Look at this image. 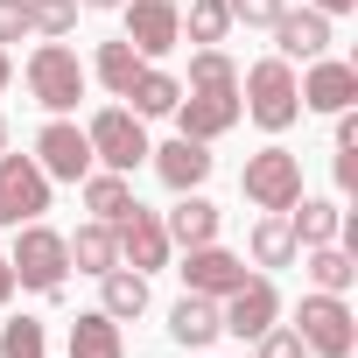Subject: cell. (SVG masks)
I'll return each mask as SVG.
<instances>
[{
	"instance_id": "cell-1",
	"label": "cell",
	"mask_w": 358,
	"mask_h": 358,
	"mask_svg": "<svg viewBox=\"0 0 358 358\" xmlns=\"http://www.w3.org/2000/svg\"><path fill=\"white\" fill-rule=\"evenodd\" d=\"M239 113L260 127V134H288L295 120H302V92H295V64L288 57H260V64H246L239 71Z\"/></svg>"
},
{
	"instance_id": "cell-2",
	"label": "cell",
	"mask_w": 358,
	"mask_h": 358,
	"mask_svg": "<svg viewBox=\"0 0 358 358\" xmlns=\"http://www.w3.org/2000/svg\"><path fill=\"white\" fill-rule=\"evenodd\" d=\"M8 267H15V288H29V295H64V281H71V246H64L57 225L29 218V225H15Z\"/></svg>"
},
{
	"instance_id": "cell-3",
	"label": "cell",
	"mask_w": 358,
	"mask_h": 358,
	"mask_svg": "<svg viewBox=\"0 0 358 358\" xmlns=\"http://www.w3.org/2000/svg\"><path fill=\"white\" fill-rule=\"evenodd\" d=\"M22 78H29V99H36L43 113H78V99H85V85H92L71 43H36L29 64H22Z\"/></svg>"
},
{
	"instance_id": "cell-4",
	"label": "cell",
	"mask_w": 358,
	"mask_h": 358,
	"mask_svg": "<svg viewBox=\"0 0 358 358\" xmlns=\"http://www.w3.org/2000/svg\"><path fill=\"white\" fill-rule=\"evenodd\" d=\"M295 337H302V351H309V358H351V351H358V316H351V302H344V295L309 288V295H302V309H295Z\"/></svg>"
},
{
	"instance_id": "cell-5",
	"label": "cell",
	"mask_w": 358,
	"mask_h": 358,
	"mask_svg": "<svg viewBox=\"0 0 358 358\" xmlns=\"http://www.w3.org/2000/svg\"><path fill=\"white\" fill-rule=\"evenodd\" d=\"M85 141H92V162L99 169H120V176H134L141 162H148V120H134L127 106H99L92 120H85Z\"/></svg>"
},
{
	"instance_id": "cell-6",
	"label": "cell",
	"mask_w": 358,
	"mask_h": 358,
	"mask_svg": "<svg viewBox=\"0 0 358 358\" xmlns=\"http://www.w3.org/2000/svg\"><path fill=\"white\" fill-rule=\"evenodd\" d=\"M239 190H246V204H253V211H288V204L302 197V155H288L281 141H267L260 155H246Z\"/></svg>"
},
{
	"instance_id": "cell-7",
	"label": "cell",
	"mask_w": 358,
	"mask_h": 358,
	"mask_svg": "<svg viewBox=\"0 0 358 358\" xmlns=\"http://www.w3.org/2000/svg\"><path fill=\"white\" fill-rule=\"evenodd\" d=\"M36 169L50 176V183H85V176L99 169V162H92V141H85V127H78L71 113H50V120H43V134H36Z\"/></svg>"
},
{
	"instance_id": "cell-8",
	"label": "cell",
	"mask_w": 358,
	"mask_h": 358,
	"mask_svg": "<svg viewBox=\"0 0 358 358\" xmlns=\"http://www.w3.org/2000/svg\"><path fill=\"white\" fill-rule=\"evenodd\" d=\"M50 176L36 169V155H0V225H29V218H43L50 211Z\"/></svg>"
},
{
	"instance_id": "cell-9",
	"label": "cell",
	"mask_w": 358,
	"mask_h": 358,
	"mask_svg": "<svg viewBox=\"0 0 358 358\" xmlns=\"http://www.w3.org/2000/svg\"><path fill=\"white\" fill-rule=\"evenodd\" d=\"M113 246H120V267H134V274H162V267L176 260L169 225H162V211H148V204H134V211L113 225Z\"/></svg>"
},
{
	"instance_id": "cell-10",
	"label": "cell",
	"mask_w": 358,
	"mask_h": 358,
	"mask_svg": "<svg viewBox=\"0 0 358 358\" xmlns=\"http://www.w3.org/2000/svg\"><path fill=\"white\" fill-rule=\"evenodd\" d=\"M120 22H127V43L148 64H162L183 43V8H176V0H120Z\"/></svg>"
},
{
	"instance_id": "cell-11",
	"label": "cell",
	"mask_w": 358,
	"mask_h": 358,
	"mask_svg": "<svg viewBox=\"0 0 358 358\" xmlns=\"http://www.w3.org/2000/svg\"><path fill=\"white\" fill-rule=\"evenodd\" d=\"M176 274H183V288L190 295H211V302H225L253 267H246V253H232V246H183V260H176Z\"/></svg>"
},
{
	"instance_id": "cell-12",
	"label": "cell",
	"mask_w": 358,
	"mask_h": 358,
	"mask_svg": "<svg viewBox=\"0 0 358 358\" xmlns=\"http://www.w3.org/2000/svg\"><path fill=\"white\" fill-rule=\"evenodd\" d=\"M218 323H225L239 344H253L267 323H281V288H274L267 274H246V281H239V288L218 302Z\"/></svg>"
},
{
	"instance_id": "cell-13",
	"label": "cell",
	"mask_w": 358,
	"mask_h": 358,
	"mask_svg": "<svg viewBox=\"0 0 358 358\" xmlns=\"http://www.w3.org/2000/svg\"><path fill=\"white\" fill-rule=\"evenodd\" d=\"M295 92H302V113H351V106H358V64L316 57V64L295 78Z\"/></svg>"
},
{
	"instance_id": "cell-14",
	"label": "cell",
	"mask_w": 358,
	"mask_h": 358,
	"mask_svg": "<svg viewBox=\"0 0 358 358\" xmlns=\"http://www.w3.org/2000/svg\"><path fill=\"white\" fill-rule=\"evenodd\" d=\"M169 120H176V134H190V141H225L246 113H239V92H183Z\"/></svg>"
},
{
	"instance_id": "cell-15",
	"label": "cell",
	"mask_w": 358,
	"mask_h": 358,
	"mask_svg": "<svg viewBox=\"0 0 358 358\" xmlns=\"http://www.w3.org/2000/svg\"><path fill=\"white\" fill-rule=\"evenodd\" d=\"M148 162H155V176H162V183H169L176 197L211 183V141H190V134H176V141L148 148Z\"/></svg>"
},
{
	"instance_id": "cell-16",
	"label": "cell",
	"mask_w": 358,
	"mask_h": 358,
	"mask_svg": "<svg viewBox=\"0 0 358 358\" xmlns=\"http://www.w3.org/2000/svg\"><path fill=\"white\" fill-rule=\"evenodd\" d=\"M274 57H288V64L330 57V15H316V8H281V22H274Z\"/></svg>"
},
{
	"instance_id": "cell-17",
	"label": "cell",
	"mask_w": 358,
	"mask_h": 358,
	"mask_svg": "<svg viewBox=\"0 0 358 358\" xmlns=\"http://www.w3.org/2000/svg\"><path fill=\"white\" fill-rule=\"evenodd\" d=\"M162 225H169V246L183 253V246H211V239H218V225H225V211H218L204 190H183V197L162 211Z\"/></svg>"
},
{
	"instance_id": "cell-18",
	"label": "cell",
	"mask_w": 358,
	"mask_h": 358,
	"mask_svg": "<svg viewBox=\"0 0 358 358\" xmlns=\"http://www.w3.org/2000/svg\"><path fill=\"white\" fill-rule=\"evenodd\" d=\"M78 197H85V211L99 218V225H120L141 197H134V176H120V169H92L85 183H78Z\"/></svg>"
},
{
	"instance_id": "cell-19",
	"label": "cell",
	"mask_w": 358,
	"mask_h": 358,
	"mask_svg": "<svg viewBox=\"0 0 358 358\" xmlns=\"http://www.w3.org/2000/svg\"><path fill=\"white\" fill-rule=\"evenodd\" d=\"M281 218H288L295 246H330V239L344 232V204H337V197H295Z\"/></svg>"
},
{
	"instance_id": "cell-20",
	"label": "cell",
	"mask_w": 358,
	"mask_h": 358,
	"mask_svg": "<svg viewBox=\"0 0 358 358\" xmlns=\"http://www.w3.org/2000/svg\"><path fill=\"white\" fill-rule=\"evenodd\" d=\"M127 113L134 120H169L176 113V99H183V78H176V71H162V64H141V78L127 85Z\"/></svg>"
},
{
	"instance_id": "cell-21",
	"label": "cell",
	"mask_w": 358,
	"mask_h": 358,
	"mask_svg": "<svg viewBox=\"0 0 358 358\" xmlns=\"http://www.w3.org/2000/svg\"><path fill=\"white\" fill-rule=\"evenodd\" d=\"M295 260H302L309 288H323V295H351V281H358V253H344L337 239L330 246H302Z\"/></svg>"
},
{
	"instance_id": "cell-22",
	"label": "cell",
	"mask_w": 358,
	"mask_h": 358,
	"mask_svg": "<svg viewBox=\"0 0 358 358\" xmlns=\"http://www.w3.org/2000/svg\"><path fill=\"white\" fill-rule=\"evenodd\" d=\"M99 309H106L113 323L148 316V274H134V267H106V274H99Z\"/></svg>"
},
{
	"instance_id": "cell-23",
	"label": "cell",
	"mask_w": 358,
	"mask_h": 358,
	"mask_svg": "<svg viewBox=\"0 0 358 358\" xmlns=\"http://www.w3.org/2000/svg\"><path fill=\"white\" fill-rule=\"evenodd\" d=\"M71 358H127V337L106 309H78L71 316Z\"/></svg>"
},
{
	"instance_id": "cell-24",
	"label": "cell",
	"mask_w": 358,
	"mask_h": 358,
	"mask_svg": "<svg viewBox=\"0 0 358 358\" xmlns=\"http://www.w3.org/2000/svg\"><path fill=\"white\" fill-rule=\"evenodd\" d=\"M218 330H225V323H218V302H211V295H190V288H183V302L169 309V337H176V344H190V351H204V344H211Z\"/></svg>"
},
{
	"instance_id": "cell-25",
	"label": "cell",
	"mask_w": 358,
	"mask_h": 358,
	"mask_svg": "<svg viewBox=\"0 0 358 358\" xmlns=\"http://www.w3.org/2000/svg\"><path fill=\"white\" fill-rule=\"evenodd\" d=\"M246 253H253V267H295V232H288V218L281 211H260L253 218V232H246Z\"/></svg>"
},
{
	"instance_id": "cell-26",
	"label": "cell",
	"mask_w": 358,
	"mask_h": 358,
	"mask_svg": "<svg viewBox=\"0 0 358 358\" xmlns=\"http://www.w3.org/2000/svg\"><path fill=\"white\" fill-rule=\"evenodd\" d=\"M64 246H71V267L78 274H106V267H120V246H113V225H99V218H85L78 232H64Z\"/></svg>"
},
{
	"instance_id": "cell-27",
	"label": "cell",
	"mask_w": 358,
	"mask_h": 358,
	"mask_svg": "<svg viewBox=\"0 0 358 358\" xmlns=\"http://www.w3.org/2000/svg\"><path fill=\"white\" fill-rule=\"evenodd\" d=\"M141 64H148V57H141V50H134V43L120 36V43H99V57L85 64V78H99V85H106L113 99H127V85L141 78Z\"/></svg>"
},
{
	"instance_id": "cell-28",
	"label": "cell",
	"mask_w": 358,
	"mask_h": 358,
	"mask_svg": "<svg viewBox=\"0 0 358 358\" xmlns=\"http://www.w3.org/2000/svg\"><path fill=\"white\" fill-rule=\"evenodd\" d=\"M183 92H239V64H232V50H225V43L197 50V57H190V78H183Z\"/></svg>"
},
{
	"instance_id": "cell-29",
	"label": "cell",
	"mask_w": 358,
	"mask_h": 358,
	"mask_svg": "<svg viewBox=\"0 0 358 358\" xmlns=\"http://www.w3.org/2000/svg\"><path fill=\"white\" fill-rule=\"evenodd\" d=\"M183 36H190L197 50L225 43V36H232V8H225V0H190V8H183Z\"/></svg>"
},
{
	"instance_id": "cell-30",
	"label": "cell",
	"mask_w": 358,
	"mask_h": 358,
	"mask_svg": "<svg viewBox=\"0 0 358 358\" xmlns=\"http://www.w3.org/2000/svg\"><path fill=\"white\" fill-rule=\"evenodd\" d=\"M78 29V0H29V36L36 43H64Z\"/></svg>"
},
{
	"instance_id": "cell-31",
	"label": "cell",
	"mask_w": 358,
	"mask_h": 358,
	"mask_svg": "<svg viewBox=\"0 0 358 358\" xmlns=\"http://www.w3.org/2000/svg\"><path fill=\"white\" fill-rule=\"evenodd\" d=\"M0 358H50V330H43L36 316L0 323Z\"/></svg>"
},
{
	"instance_id": "cell-32",
	"label": "cell",
	"mask_w": 358,
	"mask_h": 358,
	"mask_svg": "<svg viewBox=\"0 0 358 358\" xmlns=\"http://www.w3.org/2000/svg\"><path fill=\"white\" fill-rule=\"evenodd\" d=\"M253 351H260V358H309L302 337H295V323H267V330L253 337Z\"/></svg>"
},
{
	"instance_id": "cell-33",
	"label": "cell",
	"mask_w": 358,
	"mask_h": 358,
	"mask_svg": "<svg viewBox=\"0 0 358 358\" xmlns=\"http://www.w3.org/2000/svg\"><path fill=\"white\" fill-rule=\"evenodd\" d=\"M225 8H232V29H239V22H246V29H274L288 0H225Z\"/></svg>"
},
{
	"instance_id": "cell-34",
	"label": "cell",
	"mask_w": 358,
	"mask_h": 358,
	"mask_svg": "<svg viewBox=\"0 0 358 358\" xmlns=\"http://www.w3.org/2000/svg\"><path fill=\"white\" fill-rule=\"evenodd\" d=\"M29 36V0H0V50Z\"/></svg>"
},
{
	"instance_id": "cell-35",
	"label": "cell",
	"mask_w": 358,
	"mask_h": 358,
	"mask_svg": "<svg viewBox=\"0 0 358 358\" xmlns=\"http://www.w3.org/2000/svg\"><path fill=\"white\" fill-rule=\"evenodd\" d=\"M330 176H337V197H351V190H358V148H337Z\"/></svg>"
},
{
	"instance_id": "cell-36",
	"label": "cell",
	"mask_w": 358,
	"mask_h": 358,
	"mask_svg": "<svg viewBox=\"0 0 358 358\" xmlns=\"http://www.w3.org/2000/svg\"><path fill=\"white\" fill-rule=\"evenodd\" d=\"M309 8H316V15H330V22H337V15H358V0H309Z\"/></svg>"
},
{
	"instance_id": "cell-37",
	"label": "cell",
	"mask_w": 358,
	"mask_h": 358,
	"mask_svg": "<svg viewBox=\"0 0 358 358\" xmlns=\"http://www.w3.org/2000/svg\"><path fill=\"white\" fill-rule=\"evenodd\" d=\"M15 302V267H8V253H0V309Z\"/></svg>"
},
{
	"instance_id": "cell-38",
	"label": "cell",
	"mask_w": 358,
	"mask_h": 358,
	"mask_svg": "<svg viewBox=\"0 0 358 358\" xmlns=\"http://www.w3.org/2000/svg\"><path fill=\"white\" fill-rule=\"evenodd\" d=\"M8 85H15V57H8V50H0V92H8Z\"/></svg>"
},
{
	"instance_id": "cell-39",
	"label": "cell",
	"mask_w": 358,
	"mask_h": 358,
	"mask_svg": "<svg viewBox=\"0 0 358 358\" xmlns=\"http://www.w3.org/2000/svg\"><path fill=\"white\" fill-rule=\"evenodd\" d=\"M78 8H99V15H106V8H120V0H78Z\"/></svg>"
},
{
	"instance_id": "cell-40",
	"label": "cell",
	"mask_w": 358,
	"mask_h": 358,
	"mask_svg": "<svg viewBox=\"0 0 358 358\" xmlns=\"http://www.w3.org/2000/svg\"><path fill=\"white\" fill-rule=\"evenodd\" d=\"M0 155H8V113H0Z\"/></svg>"
}]
</instances>
